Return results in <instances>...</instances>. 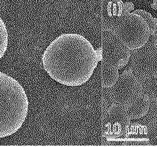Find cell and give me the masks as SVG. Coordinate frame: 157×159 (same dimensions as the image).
<instances>
[{
  "label": "cell",
  "instance_id": "obj_1",
  "mask_svg": "<svg viewBox=\"0 0 157 159\" xmlns=\"http://www.w3.org/2000/svg\"><path fill=\"white\" fill-rule=\"evenodd\" d=\"M101 61L100 47L95 50L86 37L76 33L58 36L47 46L42 58L43 69L52 79L71 87L89 81Z\"/></svg>",
  "mask_w": 157,
  "mask_h": 159
},
{
  "label": "cell",
  "instance_id": "obj_2",
  "mask_svg": "<svg viewBox=\"0 0 157 159\" xmlns=\"http://www.w3.org/2000/svg\"><path fill=\"white\" fill-rule=\"evenodd\" d=\"M28 109L29 101L22 85L0 71V138L10 136L22 128Z\"/></svg>",
  "mask_w": 157,
  "mask_h": 159
},
{
  "label": "cell",
  "instance_id": "obj_3",
  "mask_svg": "<svg viewBox=\"0 0 157 159\" xmlns=\"http://www.w3.org/2000/svg\"><path fill=\"white\" fill-rule=\"evenodd\" d=\"M102 28L113 30L131 51L143 47L150 34L146 22L142 16L134 12L102 20Z\"/></svg>",
  "mask_w": 157,
  "mask_h": 159
},
{
  "label": "cell",
  "instance_id": "obj_4",
  "mask_svg": "<svg viewBox=\"0 0 157 159\" xmlns=\"http://www.w3.org/2000/svg\"><path fill=\"white\" fill-rule=\"evenodd\" d=\"M157 33L150 34L147 43L131 51L130 69L140 80L157 75Z\"/></svg>",
  "mask_w": 157,
  "mask_h": 159
},
{
  "label": "cell",
  "instance_id": "obj_5",
  "mask_svg": "<svg viewBox=\"0 0 157 159\" xmlns=\"http://www.w3.org/2000/svg\"><path fill=\"white\" fill-rule=\"evenodd\" d=\"M125 107L115 105L102 116V137L107 144L125 140L131 124Z\"/></svg>",
  "mask_w": 157,
  "mask_h": 159
},
{
  "label": "cell",
  "instance_id": "obj_6",
  "mask_svg": "<svg viewBox=\"0 0 157 159\" xmlns=\"http://www.w3.org/2000/svg\"><path fill=\"white\" fill-rule=\"evenodd\" d=\"M102 60L117 69L125 66L130 59L129 49L112 29L102 28L101 47Z\"/></svg>",
  "mask_w": 157,
  "mask_h": 159
},
{
  "label": "cell",
  "instance_id": "obj_7",
  "mask_svg": "<svg viewBox=\"0 0 157 159\" xmlns=\"http://www.w3.org/2000/svg\"><path fill=\"white\" fill-rule=\"evenodd\" d=\"M111 93L116 105L126 107L141 94L140 82L130 69L123 71L111 87Z\"/></svg>",
  "mask_w": 157,
  "mask_h": 159
},
{
  "label": "cell",
  "instance_id": "obj_8",
  "mask_svg": "<svg viewBox=\"0 0 157 159\" xmlns=\"http://www.w3.org/2000/svg\"><path fill=\"white\" fill-rule=\"evenodd\" d=\"M123 146H150L147 126L138 123L130 124Z\"/></svg>",
  "mask_w": 157,
  "mask_h": 159
},
{
  "label": "cell",
  "instance_id": "obj_9",
  "mask_svg": "<svg viewBox=\"0 0 157 159\" xmlns=\"http://www.w3.org/2000/svg\"><path fill=\"white\" fill-rule=\"evenodd\" d=\"M134 9V4L131 2L123 3L120 0H110L103 6L102 20L110 19L122 14L129 13Z\"/></svg>",
  "mask_w": 157,
  "mask_h": 159
},
{
  "label": "cell",
  "instance_id": "obj_10",
  "mask_svg": "<svg viewBox=\"0 0 157 159\" xmlns=\"http://www.w3.org/2000/svg\"><path fill=\"white\" fill-rule=\"evenodd\" d=\"M150 106V101L140 94L134 101L125 107V109L130 119H137L146 116Z\"/></svg>",
  "mask_w": 157,
  "mask_h": 159
},
{
  "label": "cell",
  "instance_id": "obj_11",
  "mask_svg": "<svg viewBox=\"0 0 157 159\" xmlns=\"http://www.w3.org/2000/svg\"><path fill=\"white\" fill-rule=\"evenodd\" d=\"M101 85L102 88H111L117 81L119 76V69L105 61L102 60Z\"/></svg>",
  "mask_w": 157,
  "mask_h": 159
},
{
  "label": "cell",
  "instance_id": "obj_12",
  "mask_svg": "<svg viewBox=\"0 0 157 159\" xmlns=\"http://www.w3.org/2000/svg\"><path fill=\"white\" fill-rule=\"evenodd\" d=\"M141 94L150 101H157V75L140 80Z\"/></svg>",
  "mask_w": 157,
  "mask_h": 159
},
{
  "label": "cell",
  "instance_id": "obj_13",
  "mask_svg": "<svg viewBox=\"0 0 157 159\" xmlns=\"http://www.w3.org/2000/svg\"><path fill=\"white\" fill-rule=\"evenodd\" d=\"M115 105L110 88H102L101 96L102 115L107 113Z\"/></svg>",
  "mask_w": 157,
  "mask_h": 159
},
{
  "label": "cell",
  "instance_id": "obj_14",
  "mask_svg": "<svg viewBox=\"0 0 157 159\" xmlns=\"http://www.w3.org/2000/svg\"><path fill=\"white\" fill-rule=\"evenodd\" d=\"M8 45V34L6 24L0 17V60L5 55Z\"/></svg>",
  "mask_w": 157,
  "mask_h": 159
},
{
  "label": "cell",
  "instance_id": "obj_15",
  "mask_svg": "<svg viewBox=\"0 0 157 159\" xmlns=\"http://www.w3.org/2000/svg\"><path fill=\"white\" fill-rule=\"evenodd\" d=\"M134 13L140 15L142 16L145 21L146 22L148 25L149 29L150 30V34L157 33V21L156 19L155 18L152 16L148 13V11L143 10H136L133 11Z\"/></svg>",
  "mask_w": 157,
  "mask_h": 159
},
{
  "label": "cell",
  "instance_id": "obj_16",
  "mask_svg": "<svg viewBox=\"0 0 157 159\" xmlns=\"http://www.w3.org/2000/svg\"><path fill=\"white\" fill-rule=\"evenodd\" d=\"M146 126L150 146H157V118L148 121Z\"/></svg>",
  "mask_w": 157,
  "mask_h": 159
},
{
  "label": "cell",
  "instance_id": "obj_17",
  "mask_svg": "<svg viewBox=\"0 0 157 159\" xmlns=\"http://www.w3.org/2000/svg\"><path fill=\"white\" fill-rule=\"evenodd\" d=\"M152 7L155 11H157V0H153V3L152 4Z\"/></svg>",
  "mask_w": 157,
  "mask_h": 159
},
{
  "label": "cell",
  "instance_id": "obj_18",
  "mask_svg": "<svg viewBox=\"0 0 157 159\" xmlns=\"http://www.w3.org/2000/svg\"><path fill=\"white\" fill-rule=\"evenodd\" d=\"M156 21H157V19H156Z\"/></svg>",
  "mask_w": 157,
  "mask_h": 159
}]
</instances>
